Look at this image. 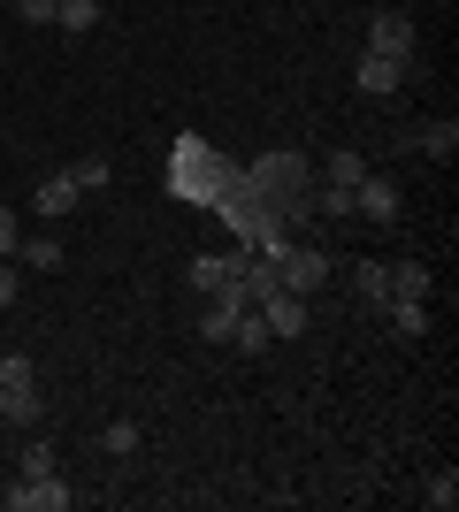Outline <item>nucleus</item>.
<instances>
[{
	"label": "nucleus",
	"mask_w": 459,
	"mask_h": 512,
	"mask_svg": "<svg viewBox=\"0 0 459 512\" xmlns=\"http://www.w3.org/2000/svg\"><path fill=\"white\" fill-rule=\"evenodd\" d=\"M329 268H337V260H329L322 245H284V253H276V283H284V291H299V299H314V291H322Z\"/></svg>",
	"instance_id": "20e7f679"
},
{
	"label": "nucleus",
	"mask_w": 459,
	"mask_h": 512,
	"mask_svg": "<svg viewBox=\"0 0 459 512\" xmlns=\"http://www.w3.org/2000/svg\"><path fill=\"white\" fill-rule=\"evenodd\" d=\"M0 306H16V260H0Z\"/></svg>",
	"instance_id": "cd10ccee"
},
{
	"label": "nucleus",
	"mask_w": 459,
	"mask_h": 512,
	"mask_svg": "<svg viewBox=\"0 0 459 512\" xmlns=\"http://www.w3.org/2000/svg\"><path fill=\"white\" fill-rule=\"evenodd\" d=\"M421 153H429V161H452L459 153V123H429L421 130Z\"/></svg>",
	"instance_id": "4be33fe9"
},
{
	"label": "nucleus",
	"mask_w": 459,
	"mask_h": 512,
	"mask_svg": "<svg viewBox=\"0 0 459 512\" xmlns=\"http://www.w3.org/2000/svg\"><path fill=\"white\" fill-rule=\"evenodd\" d=\"M23 390H39V367L23 360V352H8V360H0V413H8V398H23Z\"/></svg>",
	"instance_id": "9b49d317"
},
{
	"label": "nucleus",
	"mask_w": 459,
	"mask_h": 512,
	"mask_svg": "<svg viewBox=\"0 0 459 512\" xmlns=\"http://www.w3.org/2000/svg\"><path fill=\"white\" fill-rule=\"evenodd\" d=\"M54 23H62L69 39H85V31H100V0H62V8H54Z\"/></svg>",
	"instance_id": "dca6fc26"
},
{
	"label": "nucleus",
	"mask_w": 459,
	"mask_h": 512,
	"mask_svg": "<svg viewBox=\"0 0 459 512\" xmlns=\"http://www.w3.org/2000/svg\"><path fill=\"white\" fill-rule=\"evenodd\" d=\"M100 451H108V459H131L138 451V421H108L100 428Z\"/></svg>",
	"instance_id": "5701e85b"
},
{
	"label": "nucleus",
	"mask_w": 459,
	"mask_h": 512,
	"mask_svg": "<svg viewBox=\"0 0 459 512\" xmlns=\"http://www.w3.org/2000/svg\"><path fill=\"white\" fill-rule=\"evenodd\" d=\"M230 344H238V352H253V360H261L268 344H276V337H268V321H261V306H245V314H238V329H230Z\"/></svg>",
	"instance_id": "2eb2a0df"
},
{
	"label": "nucleus",
	"mask_w": 459,
	"mask_h": 512,
	"mask_svg": "<svg viewBox=\"0 0 459 512\" xmlns=\"http://www.w3.org/2000/svg\"><path fill=\"white\" fill-rule=\"evenodd\" d=\"M421 505H429V512H452V505H459V474H452V467H444V474H429Z\"/></svg>",
	"instance_id": "b1692460"
},
{
	"label": "nucleus",
	"mask_w": 459,
	"mask_h": 512,
	"mask_svg": "<svg viewBox=\"0 0 459 512\" xmlns=\"http://www.w3.org/2000/svg\"><path fill=\"white\" fill-rule=\"evenodd\" d=\"M69 184H77V199H92V192H108V161L100 153H85L77 169H69Z\"/></svg>",
	"instance_id": "412c9836"
},
{
	"label": "nucleus",
	"mask_w": 459,
	"mask_h": 512,
	"mask_svg": "<svg viewBox=\"0 0 459 512\" xmlns=\"http://www.w3.org/2000/svg\"><path fill=\"white\" fill-rule=\"evenodd\" d=\"M406 85V62H391V54H360V92L368 100H383V92Z\"/></svg>",
	"instance_id": "1a4fd4ad"
},
{
	"label": "nucleus",
	"mask_w": 459,
	"mask_h": 512,
	"mask_svg": "<svg viewBox=\"0 0 459 512\" xmlns=\"http://www.w3.org/2000/svg\"><path fill=\"white\" fill-rule=\"evenodd\" d=\"M54 8H62V0H16V16H23V23H54Z\"/></svg>",
	"instance_id": "bb28decb"
},
{
	"label": "nucleus",
	"mask_w": 459,
	"mask_h": 512,
	"mask_svg": "<svg viewBox=\"0 0 459 512\" xmlns=\"http://www.w3.org/2000/svg\"><path fill=\"white\" fill-rule=\"evenodd\" d=\"M245 184H253L261 199H276V207H284V222H299V214L314 207V192H306V184H314V161H306V153H291V146L261 153V161L245 169Z\"/></svg>",
	"instance_id": "f257e3e1"
},
{
	"label": "nucleus",
	"mask_w": 459,
	"mask_h": 512,
	"mask_svg": "<svg viewBox=\"0 0 459 512\" xmlns=\"http://www.w3.org/2000/svg\"><path fill=\"white\" fill-rule=\"evenodd\" d=\"M391 329L398 337H429V299H391Z\"/></svg>",
	"instance_id": "a211bd4d"
},
{
	"label": "nucleus",
	"mask_w": 459,
	"mask_h": 512,
	"mask_svg": "<svg viewBox=\"0 0 459 512\" xmlns=\"http://www.w3.org/2000/svg\"><path fill=\"white\" fill-rule=\"evenodd\" d=\"M352 283H360V299H368V306L391 299V268H383V260H360V268H352Z\"/></svg>",
	"instance_id": "6ab92c4d"
},
{
	"label": "nucleus",
	"mask_w": 459,
	"mask_h": 512,
	"mask_svg": "<svg viewBox=\"0 0 459 512\" xmlns=\"http://www.w3.org/2000/svg\"><path fill=\"white\" fill-rule=\"evenodd\" d=\"M391 299H429V268H421V260H398L391 268ZM383 299V306H391Z\"/></svg>",
	"instance_id": "f3484780"
},
{
	"label": "nucleus",
	"mask_w": 459,
	"mask_h": 512,
	"mask_svg": "<svg viewBox=\"0 0 459 512\" xmlns=\"http://www.w3.org/2000/svg\"><path fill=\"white\" fill-rule=\"evenodd\" d=\"M360 176H368V153H360V146H337V153L322 161V184H345V192H352Z\"/></svg>",
	"instance_id": "f8f14e48"
},
{
	"label": "nucleus",
	"mask_w": 459,
	"mask_h": 512,
	"mask_svg": "<svg viewBox=\"0 0 459 512\" xmlns=\"http://www.w3.org/2000/svg\"><path fill=\"white\" fill-rule=\"evenodd\" d=\"M0 505H8V512H69L77 490L62 482V467H54V474H16V482L0 490Z\"/></svg>",
	"instance_id": "7ed1b4c3"
},
{
	"label": "nucleus",
	"mask_w": 459,
	"mask_h": 512,
	"mask_svg": "<svg viewBox=\"0 0 459 512\" xmlns=\"http://www.w3.org/2000/svg\"><path fill=\"white\" fill-rule=\"evenodd\" d=\"M238 268H245V245H238V253H199L192 268H184V276H192V291L207 299V291H222V283L238 276Z\"/></svg>",
	"instance_id": "6e6552de"
},
{
	"label": "nucleus",
	"mask_w": 459,
	"mask_h": 512,
	"mask_svg": "<svg viewBox=\"0 0 459 512\" xmlns=\"http://www.w3.org/2000/svg\"><path fill=\"white\" fill-rule=\"evenodd\" d=\"M16 268H31V276H54V268H62V245H54V237H23V245H16Z\"/></svg>",
	"instance_id": "ddd939ff"
},
{
	"label": "nucleus",
	"mask_w": 459,
	"mask_h": 512,
	"mask_svg": "<svg viewBox=\"0 0 459 512\" xmlns=\"http://www.w3.org/2000/svg\"><path fill=\"white\" fill-rule=\"evenodd\" d=\"M54 467H62L54 436H31V444H23V459H16V474H54Z\"/></svg>",
	"instance_id": "aec40b11"
},
{
	"label": "nucleus",
	"mask_w": 459,
	"mask_h": 512,
	"mask_svg": "<svg viewBox=\"0 0 459 512\" xmlns=\"http://www.w3.org/2000/svg\"><path fill=\"white\" fill-rule=\"evenodd\" d=\"M16 245H23V230H16V207H0V260H16Z\"/></svg>",
	"instance_id": "a878e982"
},
{
	"label": "nucleus",
	"mask_w": 459,
	"mask_h": 512,
	"mask_svg": "<svg viewBox=\"0 0 459 512\" xmlns=\"http://www.w3.org/2000/svg\"><path fill=\"white\" fill-rule=\"evenodd\" d=\"M31 207L46 214V222H62L69 207H77V184H69V169H54V176H39V192H31Z\"/></svg>",
	"instance_id": "9d476101"
},
{
	"label": "nucleus",
	"mask_w": 459,
	"mask_h": 512,
	"mask_svg": "<svg viewBox=\"0 0 459 512\" xmlns=\"http://www.w3.org/2000/svg\"><path fill=\"white\" fill-rule=\"evenodd\" d=\"M169 176H176V184H169L176 199H199V207H215V199H222V184H230L238 169H230V161H222L215 146L184 138V146H176V161H169Z\"/></svg>",
	"instance_id": "f03ea898"
},
{
	"label": "nucleus",
	"mask_w": 459,
	"mask_h": 512,
	"mask_svg": "<svg viewBox=\"0 0 459 512\" xmlns=\"http://www.w3.org/2000/svg\"><path fill=\"white\" fill-rule=\"evenodd\" d=\"M368 54L414 62V16H406V8H375V23H368Z\"/></svg>",
	"instance_id": "39448f33"
},
{
	"label": "nucleus",
	"mask_w": 459,
	"mask_h": 512,
	"mask_svg": "<svg viewBox=\"0 0 459 512\" xmlns=\"http://www.w3.org/2000/svg\"><path fill=\"white\" fill-rule=\"evenodd\" d=\"M314 207H322L329 222H352V192H345V184H322V192H314Z\"/></svg>",
	"instance_id": "393cba45"
},
{
	"label": "nucleus",
	"mask_w": 459,
	"mask_h": 512,
	"mask_svg": "<svg viewBox=\"0 0 459 512\" xmlns=\"http://www.w3.org/2000/svg\"><path fill=\"white\" fill-rule=\"evenodd\" d=\"M230 329H238V306H222V299L199 306V344H230Z\"/></svg>",
	"instance_id": "4468645a"
},
{
	"label": "nucleus",
	"mask_w": 459,
	"mask_h": 512,
	"mask_svg": "<svg viewBox=\"0 0 459 512\" xmlns=\"http://www.w3.org/2000/svg\"><path fill=\"white\" fill-rule=\"evenodd\" d=\"M261 321H268V337H306V299L276 283V291L261 299Z\"/></svg>",
	"instance_id": "423d86ee"
},
{
	"label": "nucleus",
	"mask_w": 459,
	"mask_h": 512,
	"mask_svg": "<svg viewBox=\"0 0 459 512\" xmlns=\"http://www.w3.org/2000/svg\"><path fill=\"white\" fill-rule=\"evenodd\" d=\"M352 214H368V222H398V184L360 176V184H352Z\"/></svg>",
	"instance_id": "0eeeda50"
}]
</instances>
